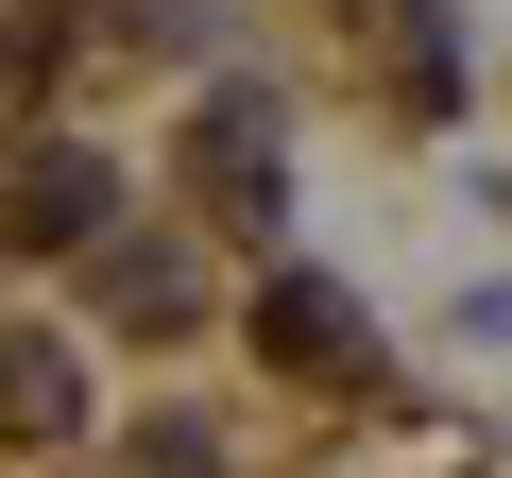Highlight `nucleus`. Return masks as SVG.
Here are the masks:
<instances>
[{"label":"nucleus","mask_w":512,"mask_h":478,"mask_svg":"<svg viewBox=\"0 0 512 478\" xmlns=\"http://www.w3.org/2000/svg\"><path fill=\"white\" fill-rule=\"evenodd\" d=\"M256 342H291V359H325V376H342V359H359V308H342L325 274H274V308H256Z\"/></svg>","instance_id":"f257e3e1"},{"label":"nucleus","mask_w":512,"mask_h":478,"mask_svg":"<svg viewBox=\"0 0 512 478\" xmlns=\"http://www.w3.org/2000/svg\"><path fill=\"white\" fill-rule=\"evenodd\" d=\"M205 188L256 222V205H274V137H256V103H205Z\"/></svg>","instance_id":"f03ea898"},{"label":"nucleus","mask_w":512,"mask_h":478,"mask_svg":"<svg viewBox=\"0 0 512 478\" xmlns=\"http://www.w3.org/2000/svg\"><path fill=\"white\" fill-rule=\"evenodd\" d=\"M0 427H18V444L69 427V359H52V342H0Z\"/></svg>","instance_id":"7ed1b4c3"},{"label":"nucleus","mask_w":512,"mask_h":478,"mask_svg":"<svg viewBox=\"0 0 512 478\" xmlns=\"http://www.w3.org/2000/svg\"><path fill=\"white\" fill-rule=\"evenodd\" d=\"M103 308L120 325H188V274L154 257V239H120V257H103Z\"/></svg>","instance_id":"20e7f679"},{"label":"nucleus","mask_w":512,"mask_h":478,"mask_svg":"<svg viewBox=\"0 0 512 478\" xmlns=\"http://www.w3.org/2000/svg\"><path fill=\"white\" fill-rule=\"evenodd\" d=\"M18 222H52V239H86V222H103V171H86V154H35V188H18Z\"/></svg>","instance_id":"39448f33"}]
</instances>
